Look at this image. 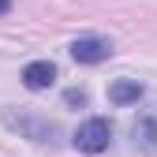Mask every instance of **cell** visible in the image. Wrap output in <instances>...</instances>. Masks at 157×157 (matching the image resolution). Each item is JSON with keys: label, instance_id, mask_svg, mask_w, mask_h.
<instances>
[{"label": "cell", "instance_id": "1", "mask_svg": "<svg viewBox=\"0 0 157 157\" xmlns=\"http://www.w3.org/2000/svg\"><path fill=\"white\" fill-rule=\"evenodd\" d=\"M109 139H112V127H109V120H101V116L86 120L82 127L75 131V146L82 150V153H101L109 146Z\"/></svg>", "mask_w": 157, "mask_h": 157}, {"label": "cell", "instance_id": "2", "mask_svg": "<svg viewBox=\"0 0 157 157\" xmlns=\"http://www.w3.org/2000/svg\"><path fill=\"white\" fill-rule=\"evenodd\" d=\"M109 52H112V45L105 37H78L71 45V56L78 64H101V60H109Z\"/></svg>", "mask_w": 157, "mask_h": 157}, {"label": "cell", "instance_id": "3", "mask_svg": "<svg viewBox=\"0 0 157 157\" xmlns=\"http://www.w3.org/2000/svg\"><path fill=\"white\" fill-rule=\"evenodd\" d=\"M131 135H135V146L139 150L157 153V112H142L139 120L131 124Z\"/></svg>", "mask_w": 157, "mask_h": 157}, {"label": "cell", "instance_id": "4", "mask_svg": "<svg viewBox=\"0 0 157 157\" xmlns=\"http://www.w3.org/2000/svg\"><path fill=\"white\" fill-rule=\"evenodd\" d=\"M23 82H26V90H49L56 82V67L49 60H34L23 67Z\"/></svg>", "mask_w": 157, "mask_h": 157}, {"label": "cell", "instance_id": "5", "mask_svg": "<svg viewBox=\"0 0 157 157\" xmlns=\"http://www.w3.org/2000/svg\"><path fill=\"white\" fill-rule=\"evenodd\" d=\"M139 97H142V82L139 78H120V82L109 86V101L112 105H131V101H139Z\"/></svg>", "mask_w": 157, "mask_h": 157}, {"label": "cell", "instance_id": "6", "mask_svg": "<svg viewBox=\"0 0 157 157\" xmlns=\"http://www.w3.org/2000/svg\"><path fill=\"white\" fill-rule=\"evenodd\" d=\"M64 101H67V105H86V94H82V90H67Z\"/></svg>", "mask_w": 157, "mask_h": 157}, {"label": "cell", "instance_id": "7", "mask_svg": "<svg viewBox=\"0 0 157 157\" xmlns=\"http://www.w3.org/2000/svg\"><path fill=\"white\" fill-rule=\"evenodd\" d=\"M8 8H11V0H0V15H4V11H8Z\"/></svg>", "mask_w": 157, "mask_h": 157}]
</instances>
